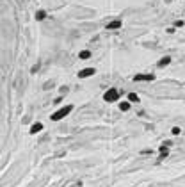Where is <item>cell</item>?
I'll return each mask as SVG.
<instances>
[{
	"mask_svg": "<svg viewBox=\"0 0 185 187\" xmlns=\"http://www.w3.org/2000/svg\"><path fill=\"white\" fill-rule=\"evenodd\" d=\"M73 111V105H66V107H61L59 111H55L52 116H50V119L52 121H61V119H64L70 112Z\"/></svg>",
	"mask_w": 185,
	"mask_h": 187,
	"instance_id": "6da1fadb",
	"label": "cell"
},
{
	"mask_svg": "<svg viewBox=\"0 0 185 187\" xmlns=\"http://www.w3.org/2000/svg\"><path fill=\"white\" fill-rule=\"evenodd\" d=\"M103 100H105V102H118V100H119V91H118L116 87H111L109 91H105Z\"/></svg>",
	"mask_w": 185,
	"mask_h": 187,
	"instance_id": "7a4b0ae2",
	"label": "cell"
},
{
	"mask_svg": "<svg viewBox=\"0 0 185 187\" xmlns=\"http://www.w3.org/2000/svg\"><path fill=\"white\" fill-rule=\"evenodd\" d=\"M155 80V75L151 73H139L133 77V82H153Z\"/></svg>",
	"mask_w": 185,
	"mask_h": 187,
	"instance_id": "3957f363",
	"label": "cell"
},
{
	"mask_svg": "<svg viewBox=\"0 0 185 187\" xmlns=\"http://www.w3.org/2000/svg\"><path fill=\"white\" fill-rule=\"evenodd\" d=\"M94 73H96L94 68H84V70L78 71V78H87V77H92Z\"/></svg>",
	"mask_w": 185,
	"mask_h": 187,
	"instance_id": "277c9868",
	"label": "cell"
},
{
	"mask_svg": "<svg viewBox=\"0 0 185 187\" xmlns=\"http://www.w3.org/2000/svg\"><path fill=\"white\" fill-rule=\"evenodd\" d=\"M121 25H123L121 20H114L111 23H107V29H109V30H116V29H121Z\"/></svg>",
	"mask_w": 185,
	"mask_h": 187,
	"instance_id": "5b68a950",
	"label": "cell"
},
{
	"mask_svg": "<svg viewBox=\"0 0 185 187\" xmlns=\"http://www.w3.org/2000/svg\"><path fill=\"white\" fill-rule=\"evenodd\" d=\"M43 130V123H34L32 127H30V134H37V132Z\"/></svg>",
	"mask_w": 185,
	"mask_h": 187,
	"instance_id": "8992f818",
	"label": "cell"
},
{
	"mask_svg": "<svg viewBox=\"0 0 185 187\" xmlns=\"http://www.w3.org/2000/svg\"><path fill=\"white\" fill-rule=\"evenodd\" d=\"M169 62H171V57H169V55H167V57H162V59L158 61V68H164V66H167Z\"/></svg>",
	"mask_w": 185,
	"mask_h": 187,
	"instance_id": "52a82bcc",
	"label": "cell"
},
{
	"mask_svg": "<svg viewBox=\"0 0 185 187\" xmlns=\"http://www.w3.org/2000/svg\"><path fill=\"white\" fill-rule=\"evenodd\" d=\"M128 102H135V103H139V94H137V93H128Z\"/></svg>",
	"mask_w": 185,
	"mask_h": 187,
	"instance_id": "ba28073f",
	"label": "cell"
},
{
	"mask_svg": "<svg viewBox=\"0 0 185 187\" xmlns=\"http://www.w3.org/2000/svg\"><path fill=\"white\" fill-rule=\"evenodd\" d=\"M45 18H46V11H37L36 13V20L41 21V20H45Z\"/></svg>",
	"mask_w": 185,
	"mask_h": 187,
	"instance_id": "9c48e42d",
	"label": "cell"
},
{
	"mask_svg": "<svg viewBox=\"0 0 185 187\" xmlns=\"http://www.w3.org/2000/svg\"><path fill=\"white\" fill-rule=\"evenodd\" d=\"M78 57H80V59H89V57H91V52H89V50H82Z\"/></svg>",
	"mask_w": 185,
	"mask_h": 187,
	"instance_id": "30bf717a",
	"label": "cell"
},
{
	"mask_svg": "<svg viewBox=\"0 0 185 187\" xmlns=\"http://www.w3.org/2000/svg\"><path fill=\"white\" fill-rule=\"evenodd\" d=\"M119 109H121V111H128L130 109V102H121V103H119Z\"/></svg>",
	"mask_w": 185,
	"mask_h": 187,
	"instance_id": "8fae6325",
	"label": "cell"
},
{
	"mask_svg": "<svg viewBox=\"0 0 185 187\" xmlns=\"http://www.w3.org/2000/svg\"><path fill=\"white\" fill-rule=\"evenodd\" d=\"M171 134H173V135H178V134H182V130H180L178 127H174V128L171 130Z\"/></svg>",
	"mask_w": 185,
	"mask_h": 187,
	"instance_id": "7c38bea8",
	"label": "cell"
},
{
	"mask_svg": "<svg viewBox=\"0 0 185 187\" xmlns=\"http://www.w3.org/2000/svg\"><path fill=\"white\" fill-rule=\"evenodd\" d=\"M59 91H61V93H62V94H66V93H68V87H66V86H62V87H61Z\"/></svg>",
	"mask_w": 185,
	"mask_h": 187,
	"instance_id": "4fadbf2b",
	"label": "cell"
}]
</instances>
